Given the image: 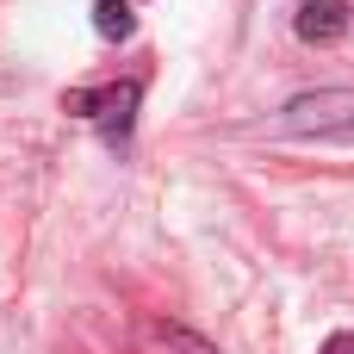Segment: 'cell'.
Listing matches in <instances>:
<instances>
[{
	"instance_id": "277c9868",
	"label": "cell",
	"mask_w": 354,
	"mask_h": 354,
	"mask_svg": "<svg viewBox=\"0 0 354 354\" xmlns=\"http://www.w3.org/2000/svg\"><path fill=\"white\" fill-rule=\"evenodd\" d=\"M137 348L143 354H218L205 336H193L187 324H168V317H143L137 324Z\"/></svg>"
},
{
	"instance_id": "7a4b0ae2",
	"label": "cell",
	"mask_w": 354,
	"mask_h": 354,
	"mask_svg": "<svg viewBox=\"0 0 354 354\" xmlns=\"http://www.w3.org/2000/svg\"><path fill=\"white\" fill-rule=\"evenodd\" d=\"M137 100H143V81H118V87H75V93H62V112L93 118L106 137H124V131H131V118H137Z\"/></svg>"
},
{
	"instance_id": "8992f818",
	"label": "cell",
	"mask_w": 354,
	"mask_h": 354,
	"mask_svg": "<svg viewBox=\"0 0 354 354\" xmlns=\"http://www.w3.org/2000/svg\"><path fill=\"white\" fill-rule=\"evenodd\" d=\"M324 354H354V336H330V342H324Z\"/></svg>"
},
{
	"instance_id": "5b68a950",
	"label": "cell",
	"mask_w": 354,
	"mask_h": 354,
	"mask_svg": "<svg viewBox=\"0 0 354 354\" xmlns=\"http://www.w3.org/2000/svg\"><path fill=\"white\" fill-rule=\"evenodd\" d=\"M93 31H100L106 44H124V37L137 31V12H131V0H93Z\"/></svg>"
},
{
	"instance_id": "3957f363",
	"label": "cell",
	"mask_w": 354,
	"mask_h": 354,
	"mask_svg": "<svg viewBox=\"0 0 354 354\" xmlns=\"http://www.w3.org/2000/svg\"><path fill=\"white\" fill-rule=\"evenodd\" d=\"M348 25H354L348 0H299V12H292V31H299L305 44H342Z\"/></svg>"
},
{
	"instance_id": "6da1fadb",
	"label": "cell",
	"mask_w": 354,
	"mask_h": 354,
	"mask_svg": "<svg viewBox=\"0 0 354 354\" xmlns=\"http://www.w3.org/2000/svg\"><path fill=\"white\" fill-rule=\"evenodd\" d=\"M280 131H286V137L354 143V87H317V93H292V100L280 106Z\"/></svg>"
}]
</instances>
